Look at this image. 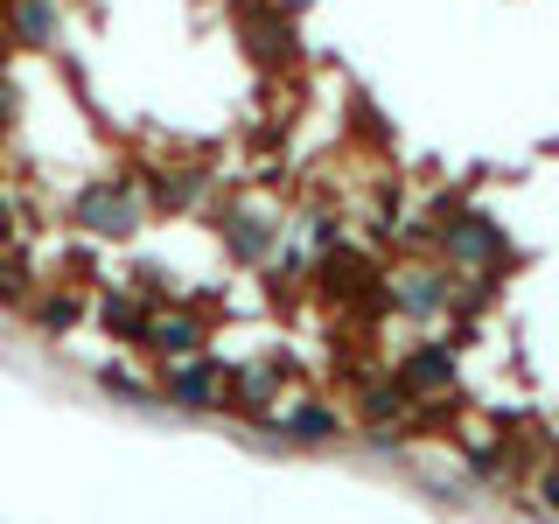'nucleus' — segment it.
I'll return each instance as SVG.
<instances>
[{
	"instance_id": "obj_1",
	"label": "nucleus",
	"mask_w": 559,
	"mask_h": 524,
	"mask_svg": "<svg viewBox=\"0 0 559 524\" xmlns=\"http://www.w3.org/2000/svg\"><path fill=\"white\" fill-rule=\"evenodd\" d=\"M14 35H22V43H49V35H57L49 0H14Z\"/></svg>"
},
{
	"instance_id": "obj_2",
	"label": "nucleus",
	"mask_w": 559,
	"mask_h": 524,
	"mask_svg": "<svg viewBox=\"0 0 559 524\" xmlns=\"http://www.w3.org/2000/svg\"><path fill=\"white\" fill-rule=\"evenodd\" d=\"M84 217L92 224H127V196H119V189H98V196H84Z\"/></svg>"
}]
</instances>
